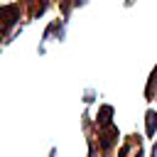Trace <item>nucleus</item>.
<instances>
[{"mask_svg": "<svg viewBox=\"0 0 157 157\" xmlns=\"http://www.w3.org/2000/svg\"><path fill=\"white\" fill-rule=\"evenodd\" d=\"M93 125H96V123H93ZM118 140H120V130H118L115 120L103 123V125H96V137H93V142H96V147H98V152H101L103 157H110V155H113V150L118 147Z\"/></svg>", "mask_w": 157, "mask_h": 157, "instance_id": "f257e3e1", "label": "nucleus"}, {"mask_svg": "<svg viewBox=\"0 0 157 157\" xmlns=\"http://www.w3.org/2000/svg\"><path fill=\"white\" fill-rule=\"evenodd\" d=\"M66 25H69V20H66L64 15H59L56 20H49V25H47L44 32H42V39H39V47H37V54H44L49 42H64V39H66Z\"/></svg>", "mask_w": 157, "mask_h": 157, "instance_id": "f03ea898", "label": "nucleus"}, {"mask_svg": "<svg viewBox=\"0 0 157 157\" xmlns=\"http://www.w3.org/2000/svg\"><path fill=\"white\" fill-rule=\"evenodd\" d=\"M22 2H7L0 5V34H10L20 27V17H22Z\"/></svg>", "mask_w": 157, "mask_h": 157, "instance_id": "7ed1b4c3", "label": "nucleus"}, {"mask_svg": "<svg viewBox=\"0 0 157 157\" xmlns=\"http://www.w3.org/2000/svg\"><path fill=\"white\" fill-rule=\"evenodd\" d=\"M118 157H145V142L140 132H130L118 145Z\"/></svg>", "mask_w": 157, "mask_h": 157, "instance_id": "20e7f679", "label": "nucleus"}, {"mask_svg": "<svg viewBox=\"0 0 157 157\" xmlns=\"http://www.w3.org/2000/svg\"><path fill=\"white\" fill-rule=\"evenodd\" d=\"M20 2H22V10H25L27 22L39 20V17L49 10V5H52V0H20Z\"/></svg>", "mask_w": 157, "mask_h": 157, "instance_id": "39448f33", "label": "nucleus"}, {"mask_svg": "<svg viewBox=\"0 0 157 157\" xmlns=\"http://www.w3.org/2000/svg\"><path fill=\"white\" fill-rule=\"evenodd\" d=\"M145 101L147 103L157 101V64L152 66V71L147 76V83H145Z\"/></svg>", "mask_w": 157, "mask_h": 157, "instance_id": "423d86ee", "label": "nucleus"}, {"mask_svg": "<svg viewBox=\"0 0 157 157\" xmlns=\"http://www.w3.org/2000/svg\"><path fill=\"white\" fill-rule=\"evenodd\" d=\"M145 135L147 137H157V108H147L145 110Z\"/></svg>", "mask_w": 157, "mask_h": 157, "instance_id": "0eeeda50", "label": "nucleus"}, {"mask_svg": "<svg viewBox=\"0 0 157 157\" xmlns=\"http://www.w3.org/2000/svg\"><path fill=\"white\" fill-rule=\"evenodd\" d=\"M113 115H115V108H113L110 103H101V105H98V113H96V118H93V123H96V125L110 123Z\"/></svg>", "mask_w": 157, "mask_h": 157, "instance_id": "6e6552de", "label": "nucleus"}, {"mask_svg": "<svg viewBox=\"0 0 157 157\" xmlns=\"http://www.w3.org/2000/svg\"><path fill=\"white\" fill-rule=\"evenodd\" d=\"M96 98H98V91H96V88H86V91H83V103H86V105H91Z\"/></svg>", "mask_w": 157, "mask_h": 157, "instance_id": "1a4fd4ad", "label": "nucleus"}, {"mask_svg": "<svg viewBox=\"0 0 157 157\" xmlns=\"http://www.w3.org/2000/svg\"><path fill=\"white\" fill-rule=\"evenodd\" d=\"M150 157H157V137H155V142H152V147H150Z\"/></svg>", "mask_w": 157, "mask_h": 157, "instance_id": "9d476101", "label": "nucleus"}, {"mask_svg": "<svg viewBox=\"0 0 157 157\" xmlns=\"http://www.w3.org/2000/svg\"><path fill=\"white\" fill-rule=\"evenodd\" d=\"M135 2H137V0H125V2H123V7H132Z\"/></svg>", "mask_w": 157, "mask_h": 157, "instance_id": "9b49d317", "label": "nucleus"}, {"mask_svg": "<svg viewBox=\"0 0 157 157\" xmlns=\"http://www.w3.org/2000/svg\"><path fill=\"white\" fill-rule=\"evenodd\" d=\"M49 157H56V147H52V150H49Z\"/></svg>", "mask_w": 157, "mask_h": 157, "instance_id": "f8f14e48", "label": "nucleus"}, {"mask_svg": "<svg viewBox=\"0 0 157 157\" xmlns=\"http://www.w3.org/2000/svg\"><path fill=\"white\" fill-rule=\"evenodd\" d=\"M56 2H59V5H64V2H66V0H56Z\"/></svg>", "mask_w": 157, "mask_h": 157, "instance_id": "ddd939ff", "label": "nucleus"}]
</instances>
